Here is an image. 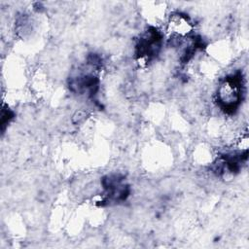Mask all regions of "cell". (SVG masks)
Returning a JSON list of instances; mask_svg holds the SVG:
<instances>
[{"label":"cell","instance_id":"obj_1","mask_svg":"<svg viewBox=\"0 0 249 249\" xmlns=\"http://www.w3.org/2000/svg\"><path fill=\"white\" fill-rule=\"evenodd\" d=\"M243 78L240 72L227 76L216 91V101L227 114H232L238 108L242 99Z\"/></svg>","mask_w":249,"mask_h":249},{"label":"cell","instance_id":"obj_2","mask_svg":"<svg viewBox=\"0 0 249 249\" xmlns=\"http://www.w3.org/2000/svg\"><path fill=\"white\" fill-rule=\"evenodd\" d=\"M161 34L155 27L148 28L138 40L135 54L138 61L143 64L151 62L159 53L161 46Z\"/></svg>","mask_w":249,"mask_h":249},{"label":"cell","instance_id":"obj_3","mask_svg":"<svg viewBox=\"0 0 249 249\" xmlns=\"http://www.w3.org/2000/svg\"><path fill=\"white\" fill-rule=\"evenodd\" d=\"M124 177L119 174L107 175L102 179V185L105 190L103 198L101 199V205L104 202L109 201H123L129 194V188L123 183Z\"/></svg>","mask_w":249,"mask_h":249},{"label":"cell","instance_id":"obj_4","mask_svg":"<svg viewBox=\"0 0 249 249\" xmlns=\"http://www.w3.org/2000/svg\"><path fill=\"white\" fill-rule=\"evenodd\" d=\"M194 30L191 18L183 13L172 14L166 23V32L174 40L188 39Z\"/></svg>","mask_w":249,"mask_h":249},{"label":"cell","instance_id":"obj_5","mask_svg":"<svg viewBox=\"0 0 249 249\" xmlns=\"http://www.w3.org/2000/svg\"><path fill=\"white\" fill-rule=\"evenodd\" d=\"M14 117V114L9 110H2V117H1V124H2V129H4V126L8 124V122Z\"/></svg>","mask_w":249,"mask_h":249}]
</instances>
